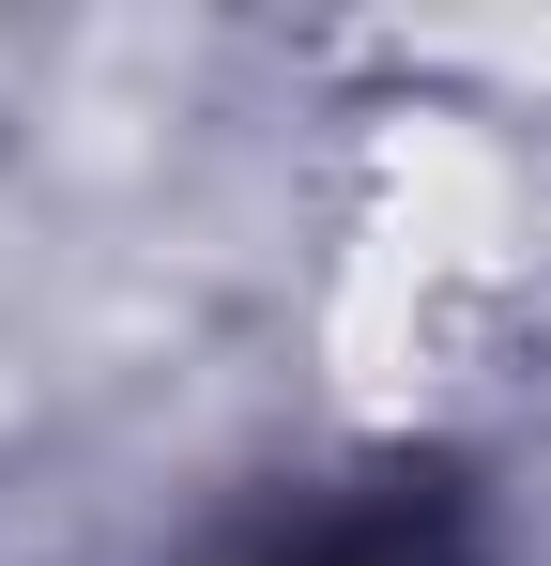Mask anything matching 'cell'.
<instances>
[{"label":"cell","mask_w":551,"mask_h":566,"mask_svg":"<svg viewBox=\"0 0 551 566\" xmlns=\"http://www.w3.org/2000/svg\"><path fill=\"white\" fill-rule=\"evenodd\" d=\"M291 566H459V552H445V521H414V505H367V521H322Z\"/></svg>","instance_id":"cell-1"}]
</instances>
